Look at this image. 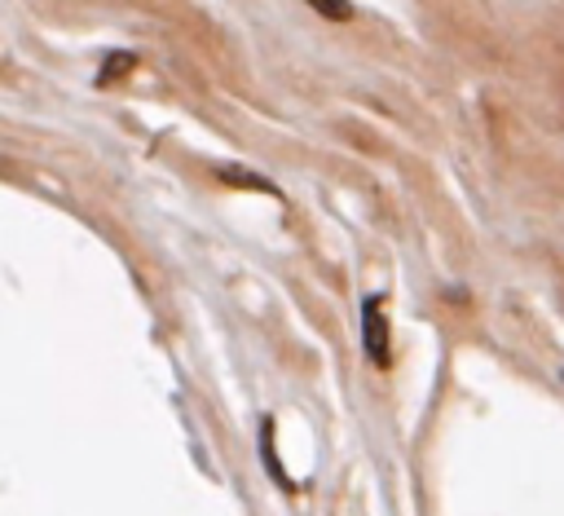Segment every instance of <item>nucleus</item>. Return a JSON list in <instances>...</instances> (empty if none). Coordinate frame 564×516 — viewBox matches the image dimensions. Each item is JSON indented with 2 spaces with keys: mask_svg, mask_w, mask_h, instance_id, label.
I'll use <instances>...</instances> for the list:
<instances>
[{
  "mask_svg": "<svg viewBox=\"0 0 564 516\" xmlns=\"http://www.w3.org/2000/svg\"><path fill=\"white\" fill-rule=\"evenodd\" d=\"M361 348H366L370 366H379V370L392 366V322H388L383 295H366L361 300Z\"/></svg>",
  "mask_w": 564,
  "mask_h": 516,
  "instance_id": "nucleus-1",
  "label": "nucleus"
},
{
  "mask_svg": "<svg viewBox=\"0 0 564 516\" xmlns=\"http://www.w3.org/2000/svg\"><path fill=\"white\" fill-rule=\"evenodd\" d=\"M137 53L132 49H115V53H106V62H101V71H97V88H110V84H119L123 75H132L137 71Z\"/></svg>",
  "mask_w": 564,
  "mask_h": 516,
  "instance_id": "nucleus-2",
  "label": "nucleus"
},
{
  "mask_svg": "<svg viewBox=\"0 0 564 516\" xmlns=\"http://www.w3.org/2000/svg\"><path fill=\"white\" fill-rule=\"evenodd\" d=\"M216 176H220L225 185H242V190H260V194H269V198H282V194H278V185H273L269 176H260V172H247V168L220 163V168H216Z\"/></svg>",
  "mask_w": 564,
  "mask_h": 516,
  "instance_id": "nucleus-3",
  "label": "nucleus"
},
{
  "mask_svg": "<svg viewBox=\"0 0 564 516\" xmlns=\"http://www.w3.org/2000/svg\"><path fill=\"white\" fill-rule=\"evenodd\" d=\"M260 454H264V463H269V476H273L278 485H291L286 472H282V463L273 459V419H269V415L260 419Z\"/></svg>",
  "mask_w": 564,
  "mask_h": 516,
  "instance_id": "nucleus-4",
  "label": "nucleus"
},
{
  "mask_svg": "<svg viewBox=\"0 0 564 516\" xmlns=\"http://www.w3.org/2000/svg\"><path fill=\"white\" fill-rule=\"evenodd\" d=\"M308 9H317V18H326V22H352V0H304Z\"/></svg>",
  "mask_w": 564,
  "mask_h": 516,
  "instance_id": "nucleus-5",
  "label": "nucleus"
},
{
  "mask_svg": "<svg viewBox=\"0 0 564 516\" xmlns=\"http://www.w3.org/2000/svg\"><path fill=\"white\" fill-rule=\"evenodd\" d=\"M560 379H564V366H560Z\"/></svg>",
  "mask_w": 564,
  "mask_h": 516,
  "instance_id": "nucleus-6",
  "label": "nucleus"
}]
</instances>
